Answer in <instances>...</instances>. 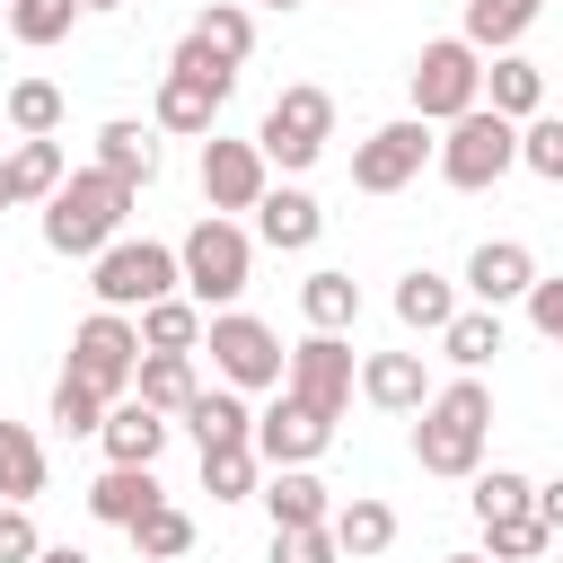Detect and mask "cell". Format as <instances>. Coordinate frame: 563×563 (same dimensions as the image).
<instances>
[{
	"instance_id": "obj_6",
	"label": "cell",
	"mask_w": 563,
	"mask_h": 563,
	"mask_svg": "<svg viewBox=\"0 0 563 563\" xmlns=\"http://www.w3.org/2000/svg\"><path fill=\"white\" fill-rule=\"evenodd\" d=\"M97 308H150V299H176V246H158V238H114L106 255H97Z\"/></svg>"
},
{
	"instance_id": "obj_22",
	"label": "cell",
	"mask_w": 563,
	"mask_h": 563,
	"mask_svg": "<svg viewBox=\"0 0 563 563\" xmlns=\"http://www.w3.org/2000/svg\"><path fill=\"white\" fill-rule=\"evenodd\" d=\"M255 229H264L273 246H317V229H325V211H317V202H308L299 185H282V194L264 185V202H255Z\"/></svg>"
},
{
	"instance_id": "obj_17",
	"label": "cell",
	"mask_w": 563,
	"mask_h": 563,
	"mask_svg": "<svg viewBox=\"0 0 563 563\" xmlns=\"http://www.w3.org/2000/svg\"><path fill=\"white\" fill-rule=\"evenodd\" d=\"M88 510H97L106 528H141V519L158 510V475H150V466H106V475L88 484Z\"/></svg>"
},
{
	"instance_id": "obj_1",
	"label": "cell",
	"mask_w": 563,
	"mask_h": 563,
	"mask_svg": "<svg viewBox=\"0 0 563 563\" xmlns=\"http://www.w3.org/2000/svg\"><path fill=\"white\" fill-rule=\"evenodd\" d=\"M123 211H132V185H114L106 167H79L44 202V246L53 255H106L123 238Z\"/></svg>"
},
{
	"instance_id": "obj_21",
	"label": "cell",
	"mask_w": 563,
	"mask_h": 563,
	"mask_svg": "<svg viewBox=\"0 0 563 563\" xmlns=\"http://www.w3.org/2000/svg\"><path fill=\"white\" fill-rule=\"evenodd\" d=\"M97 167H106L114 185H132V194H141V185L158 176V141H150L141 123H106V132H97Z\"/></svg>"
},
{
	"instance_id": "obj_7",
	"label": "cell",
	"mask_w": 563,
	"mask_h": 563,
	"mask_svg": "<svg viewBox=\"0 0 563 563\" xmlns=\"http://www.w3.org/2000/svg\"><path fill=\"white\" fill-rule=\"evenodd\" d=\"M466 106H484V62H475V44H466V35L422 44V62H413V114H422V123H457Z\"/></svg>"
},
{
	"instance_id": "obj_18",
	"label": "cell",
	"mask_w": 563,
	"mask_h": 563,
	"mask_svg": "<svg viewBox=\"0 0 563 563\" xmlns=\"http://www.w3.org/2000/svg\"><path fill=\"white\" fill-rule=\"evenodd\" d=\"M185 431H194V449H238V440H255V413H246L238 387H211V396L185 405Z\"/></svg>"
},
{
	"instance_id": "obj_4",
	"label": "cell",
	"mask_w": 563,
	"mask_h": 563,
	"mask_svg": "<svg viewBox=\"0 0 563 563\" xmlns=\"http://www.w3.org/2000/svg\"><path fill=\"white\" fill-rule=\"evenodd\" d=\"M229 88H238V70L211 62V53L185 35L176 62H167V79H158V132H211L220 106H229Z\"/></svg>"
},
{
	"instance_id": "obj_23",
	"label": "cell",
	"mask_w": 563,
	"mask_h": 563,
	"mask_svg": "<svg viewBox=\"0 0 563 563\" xmlns=\"http://www.w3.org/2000/svg\"><path fill=\"white\" fill-rule=\"evenodd\" d=\"M325 528H334V554H387V545H396V510L369 501V493H352Z\"/></svg>"
},
{
	"instance_id": "obj_50",
	"label": "cell",
	"mask_w": 563,
	"mask_h": 563,
	"mask_svg": "<svg viewBox=\"0 0 563 563\" xmlns=\"http://www.w3.org/2000/svg\"><path fill=\"white\" fill-rule=\"evenodd\" d=\"M264 9H290V0H264Z\"/></svg>"
},
{
	"instance_id": "obj_34",
	"label": "cell",
	"mask_w": 563,
	"mask_h": 563,
	"mask_svg": "<svg viewBox=\"0 0 563 563\" xmlns=\"http://www.w3.org/2000/svg\"><path fill=\"white\" fill-rule=\"evenodd\" d=\"M202 493H211V501H246V493H255V440L202 449Z\"/></svg>"
},
{
	"instance_id": "obj_13",
	"label": "cell",
	"mask_w": 563,
	"mask_h": 563,
	"mask_svg": "<svg viewBox=\"0 0 563 563\" xmlns=\"http://www.w3.org/2000/svg\"><path fill=\"white\" fill-rule=\"evenodd\" d=\"M202 194H211L220 220L229 211H255L264 202V150L255 141H202Z\"/></svg>"
},
{
	"instance_id": "obj_30",
	"label": "cell",
	"mask_w": 563,
	"mask_h": 563,
	"mask_svg": "<svg viewBox=\"0 0 563 563\" xmlns=\"http://www.w3.org/2000/svg\"><path fill=\"white\" fill-rule=\"evenodd\" d=\"M62 185V141H18L9 150V202H53Z\"/></svg>"
},
{
	"instance_id": "obj_25",
	"label": "cell",
	"mask_w": 563,
	"mask_h": 563,
	"mask_svg": "<svg viewBox=\"0 0 563 563\" xmlns=\"http://www.w3.org/2000/svg\"><path fill=\"white\" fill-rule=\"evenodd\" d=\"M44 493V440L26 422H0V501H35Z\"/></svg>"
},
{
	"instance_id": "obj_29",
	"label": "cell",
	"mask_w": 563,
	"mask_h": 563,
	"mask_svg": "<svg viewBox=\"0 0 563 563\" xmlns=\"http://www.w3.org/2000/svg\"><path fill=\"white\" fill-rule=\"evenodd\" d=\"M537 9H545V0H466V44H475V53L519 44V35L537 26Z\"/></svg>"
},
{
	"instance_id": "obj_9",
	"label": "cell",
	"mask_w": 563,
	"mask_h": 563,
	"mask_svg": "<svg viewBox=\"0 0 563 563\" xmlns=\"http://www.w3.org/2000/svg\"><path fill=\"white\" fill-rule=\"evenodd\" d=\"M211 369H220L229 387H282L290 352H282V334H273L264 317H246V308H220V317H211Z\"/></svg>"
},
{
	"instance_id": "obj_47",
	"label": "cell",
	"mask_w": 563,
	"mask_h": 563,
	"mask_svg": "<svg viewBox=\"0 0 563 563\" xmlns=\"http://www.w3.org/2000/svg\"><path fill=\"white\" fill-rule=\"evenodd\" d=\"M0 211H9V158H0Z\"/></svg>"
},
{
	"instance_id": "obj_31",
	"label": "cell",
	"mask_w": 563,
	"mask_h": 563,
	"mask_svg": "<svg viewBox=\"0 0 563 563\" xmlns=\"http://www.w3.org/2000/svg\"><path fill=\"white\" fill-rule=\"evenodd\" d=\"M440 352H449L457 369H484V361L501 352V308H466V317H449V325H440Z\"/></svg>"
},
{
	"instance_id": "obj_2",
	"label": "cell",
	"mask_w": 563,
	"mask_h": 563,
	"mask_svg": "<svg viewBox=\"0 0 563 563\" xmlns=\"http://www.w3.org/2000/svg\"><path fill=\"white\" fill-rule=\"evenodd\" d=\"M484 431H493V387L484 378H457L422 405V431H413V457L422 475H475L484 457Z\"/></svg>"
},
{
	"instance_id": "obj_10",
	"label": "cell",
	"mask_w": 563,
	"mask_h": 563,
	"mask_svg": "<svg viewBox=\"0 0 563 563\" xmlns=\"http://www.w3.org/2000/svg\"><path fill=\"white\" fill-rule=\"evenodd\" d=\"M132 369H141V334H132L114 308H97V317L70 334V369H62V378H79L88 396H106V405H114V396L132 387Z\"/></svg>"
},
{
	"instance_id": "obj_28",
	"label": "cell",
	"mask_w": 563,
	"mask_h": 563,
	"mask_svg": "<svg viewBox=\"0 0 563 563\" xmlns=\"http://www.w3.org/2000/svg\"><path fill=\"white\" fill-rule=\"evenodd\" d=\"M299 308H308L317 334H343V325L361 317V282H352V273H308V282H299Z\"/></svg>"
},
{
	"instance_id": "obj_51",
	"label": "cell",
	"mask_w": 563,
	"mask_h": 563,
	"mask_svg": "<svg viewBox=\"0 0 563 563\" xmlns=\"http://www.w3.org/2000/svg\"><path fill=\"white\" fill-rule=\"evenodd\" d=\"M0 18H9V0H0Z\"/></svg>"
},
{
	"instance_id": "obj_40",
	"label": "cell",
	"mask_w": 563,
	"mask_h": 563,
	"mask_svg": "<svg viewBox=\"0 0 563 563\" xmlns=\"http://www.w3.org/2000/svg\"><path fill=\"white\" fill-rule=\"evenodd\" d=\"M519 167H537L545 185H563V114H537V123H519Z\"/></svg>"
},
{
	"instance_id": "obj_5",
	"label": "cell",
	"mask_w": 563,
	"mask_h": 563,
	"mask_svg": "<svg viewBox=\"0 0 563 563\" xmlns=\"http://www.w3.org/2000/svg\"><path fill=\"white\" fill-rule=\"evenodd\" d=\"M176 282H185L202 308H211V299L229 308V299L246 290V229H238V220H220V211H211V220H194V229H185V246H176Z\"/></svg>"
},
{
	"instance_id": "obj_48",
	"label": "cell",
	"mask_w": 563,
	"mask_h": 563,
	"mask_svg": "<svg viewBox=\"0 0 563 563\" xmlns=\"http://www.w3.org/2000/svg\"><path fill=\"white\" fill-rule=\"evenodd\" d=\"M79 9H123V0H79Z\"/></svg>"
},
{
	"instance_id": "obj_8",
	"label": "cell",
	"mask_w": 563,
	"mask_h": 563,
	"mask_svg": "<svg viewBox=\"0 0 563 563\" xmlns=\"http://www.w3.org/2000/svg\"><path fill=\"white\" fill-rule=\"evenodd\" d=\"M325 132H334V97L325 88H282L264 106L255 150H264V167H317L325 158Z\"/></svg>"
},
{
	"instance_id": "obj_43",
	"label": "cell",
	"mask_w": 563,
	"mask_h": 563,
	"mask_svg": "<svg viewBox=\"0 0 563 563\" xmlns=\"http://www.w3.org/2000/svg\"><path fill=\"white\" fill-rule=\"evenodd\" d=\"M35 519H26V501H0V563H35Z\"/></svg>"
},
{
	"instance_id": "obj_45",
	"label": "cell",
	"mask_w": 563,
	"mask_h": 563,
	"mask_svg": "<svg viewBox=\"0 0 563 563\" xmlns=\"http://www.w3.org/2000/svg\"><path fill=\"white\" fill-rule=\"evenodd\" d=\"M528 510H537V528H545V537H563V475H554V484H537V493H528Z\"/></svg>"
},
{
	"instance_id": "obj_38",
	"label": "cell",
	"mask_w": 563,
	"mask_h": 563,
	"mask_svg": "<svg viewBox=\"0 0 563 563\" xmlns=\"http://www.w3.org/2000/svg\"><path fill=\"white\" fill-rule=\"evenodd\" d=\"M53 431H62V440H88V431H106V396H88L79 378H62V387H53Z\"/></svg>"
},
{
	"instance_id": "obj_37",
	"label": "cell",
	"mask_w": 563,
	"mask_h": 563,
	"mask_svg": "<svg viewBox=\"0 0 563 563\" xmlns=\"http://www.w3.org/2000/svg\"><path fill=\"white\" fill-rule=\"evenodd\" d=\"M132 545H141V563H176V554H185V545H194V519H185V510H167V501H158V510H150V519H141V528H132Z\"/></svg>"
},
{
	"instance_id": "obj_46",
	"label": "cell",
	"mask_w": 563,
	"mask_h": 563,
	"mask_svg": "<svg viewBox=\"0 0 563 563\" xmlns=\"http://www.w3.org/2000/svg\"><path fill=\"white\" fill-rule=\"evenodd\" d=\"M35 563H88L79 545H35Z\"/></svg>"
},
{
	"instance_id": "obj_35",
	"label": "cell",
	"mask_w": 563,
	"mask_h": 563,
	"mask_svg": "<svg viewBox=\"0 0 563 563\" xmlns=\"http://www.w3.org/2000/svg\"><path fill=\"white\" fill-rule=\"evenodd\" d=\"M9 123H18L26 141H53V123H62V88H53V79H18V88H9Z\"/></svg>"
},
{
	"instance_id": "obj_20",
	"label": "cell",
	"mask_w": 563,
	"mask_h": 563,
	"mask_svg": "<svg viewBox=\"0 0 563 563\" xmlns=\"http://www.w3.org/2000/svg\"><path fill=\"white\" fill-rule=\"evenodd\" d=\"M264 510H273V528H325V519H334V510H325V484H317L308 466H273Z\"/></svg>"
},
{
	"instance_id": "obj_12",
	"label": "cell",
	"mask_w": 563,
	"mask_h": 563,
	"mask_svg": "<svg viewBox=\"0 0 563 563\" xmlns=\"http://www.w3.org/2000/svg\"><path fill=\"white\" fill-rule=\"evenodd\" d=\"M282 378H290L282 396H299L317 422H343V405H352V352H343V334H308Z\"/></svg>"
},
{
	"instance_id": "obj_16",
	"label": "cell",
	"mask_w": 563,
	"mask_h": 563,
	"mask_svg": "<svg viewBox=\"0 0 563 563\" xmlns=\"http://www.w3.org/2000/svg\"><path fill=\"white\" fill-rule=\"evenodd\" d=\"M97 440H106V457H114V466H158L167 422H158L141 396H123V405H106V431H97Z\"/></svg>"
},
{
	"instance_id": "obj_27",
	"label": "cell",
	"mask_w": 563,
	"mask_h": 563,
	"mask_svg": "<svg viewBox=\"0 0 563 563\" xmlns=\"http://www.w3.org/2000/svg\"><path fill=\"white\" fill-rule=\"evenodd\" d=\"M484 97H493V114H501V123H519V114H537L545 70H537V62H519V53H501V62L484 70Z\"/></svg>"
},
{
	"instance_id": "obj_39",
	"label": "cell",
	"mask_w": 563,
	"mask_h": 563,
	"mask_svg": "<svg viewBox=\"0 0 563 563\" xmlns=\"http://www.w3.org/2000/svg\"><path fill=\"white\" fill-rule=\"evenodd\" d=\"M528 493H537L528 475L493 466V475H475V519H484V528H493V519H519V510H528Z\"/></svg>"
},
{
	"instance_id": "obj_44",
	"label": "cell",
	"mask_w": 563,
	"mask_h": 563,
	"mask_svg": "<svg viewBox=\"0 0 563 563\" xmlns=\"http://www.w3.org/2000/svg\"><path fill=\"white\" fill-rule=\"evenodd\" d=\"M528 325H537L545 343H563V273H554V282H545V273L528 282Z\"/></svg>"
},
{
	"instance_id": "obj_11",
	"label": "cell",
	"mask_w": 563,
	"mask_h": 563,
	"mask_svg": "<svg viewBox=\"0 0 563 563\" xmlns=\"http://www.w3.org/2000/svg\"><path fill=\"white\" fill-rule=\"evenodd\" d=\"M440 141H431V123L422 114H405V123H378L361 150H352V185L361 194H405L413 176H422V158H431Z\"/></svg>"
},
{
	"instance_id": "obj_49",
	"label": "cell",
	"mask_w": 563,
	"mask_h": 563,
	"mask_svg": "<svg viewBox=\"0 0 563 563\" xmlns=\"http://www.w3.org/2000/svg\"><path fill=\"white\" fill-rule=\"evenodd\" d=\"M449 563H493V554H449Z\"/></svg>"
},
{
	"instance_id": "obj_41",
	"label": "cell",
	"mask_w": 563,
	"mask_h": 563,
	"mask_svg": "<svg viewBox=\"0 0 563 563\" xmlns=\"http://www.w3.org/2000/svg\"><path fill=\"white\" fill-rule=\"evenodd\" d=\"M484 537H493V563H528V554L545 545V528H537V510H519V519H493Z\"/></svg>"
},
{
	"instance_id": "obj_33",
	"label": "cell",
	"mask_w": 563,
	"mask_h": 563,
	"mask_svg": "<svg viewBox=\"0 0 563 563\" xmlns=\"http://www.w3.org/2000/svg\"><path fill=\"white\" fill-rule=\"evenodd\" d=\"M396 317H405V325H422V334H440V325L457 317V299H449V282H440V273H405V282H396Z\"/></svg>"
},
{
	"instance_id": "obj_36",
	"label": "cell",
	"mask_w": 563,
	"mask_h": 563,
	"mask_svg": "<svg viewBox=\"0 0 563 563\" xmlns=\"http://www.w3.org/2000/svg\"><path fill=\"white\" fill-rule=\"evenodd\" d=\"M79 18V0H9V35L18 44H62Z\"/></svg>"
},
{
	"instance_id": "obj_3",
	"label": "cell",
	"mask_w": 563,
	"mask_h": 563,
	"mask_svg": "<svg viewBox=\"0 0 563 563\" xmlns=\"http://www.w3.org/2000/svg\"><path fill=\"white\" fill-rule=\"evenodd\" d=\"M431 158H440V176H449L457 194H484V185H501V176L519 167V123H501L493 106H466Z\"/></svg>"
},
{
	"instance_id": "obj_42",
	"label": "cell",
	"mask_w": 563,
	"mask_h": 563,
	"mask_svg": "<svg viewBox=\"0 0 563 563\" xmlns=\"http://www.w3.org/2000/svg\"><path fill=\"white\" fill-rule=\"evenodd\" d=\"M273 563H343L334 528H273Z\"/></svg>"
},
{
	"instance_id": "obj_14",
	"label": "cell",
	"mask_w": 563,
	"mask_h": 563,
	"mask_svg": "<svg viewBox=\"0 0 563 563\" xmlns=\"http://www.w3.org/2000/svg\"><path fill=\"white\" fill-rule=\"evenodd\" d=\"M325 440H334V422H317L299 396H282L273 413H255V457H273V466H308Z\"/></svg>"
},
{
	"instance_id": "obj_32",
	"label": "cell",
	"mask_w": 563,
	"mask_h": 563,
	"mask_svg": "<svg viewBox=\"0 0 563 563\" xmlns=\"http://www.w3.org/2000/svg\"><path fill=\"white\" fill-rule=\"evenodd\" d=\"M132 334H141V352H194V343H202V317H194L185 299H150Z\"/></svg>"
},
{
	"instance_id": "obj_26",
	"label": "cell",
	"mask_w": 563,
	"mask_h": 563,
	"mask_svg": "<svg viewBox=\"0 0 563 563\" xmlns=\"http://www.w3.org/2000/svg\"><path fill=\"white\" fill-rule=\"evenodd\" d=\"M194 44H202L211 62H229V70H238V62L255 53V18H246L238 0H211V9L194 18Z\"/></svg>"
},
{
	"instance_id": "obj_24",
	"label": "cell",
	"mask_w": 563,
	"mask_h": 563,
	"mask_svg": "<svg viewBox=\"0 0 563 563\" xmlns=\"http://www.w3.org/2000/svg\"><path fill=\"white\" fill-rule=\"evenodd\" d=\"M361 396H369L378 413H413V405H422V361H413V352H378V361L361 369Z\"/></svg>"
},
{
	"instance_id": "obj_19",
	"label": "cell",
	"mask_w": 563,
	"mask_h": 563,
	"mask_svg": "<svg viewBox=\"0 0 563 563\" xmlns=\"http://www.w3.org/2000/svg\"><path fill=\"white\" fill-rule=\"evenodd\" d=\"M132 396H141L150 413H185L202 387H194V361H185V352H141V369H132Z\"/></svg>"
},
{
	"instance_id": "obj_15",
	"label": "cell",
	"mask_w": 563,
	"mask_h": 563,
	"mask_svg": "<svg viewBox=\"0 0 563 563\" xmlns=\"http://www.w3.org/2000/svg\"><path fill=\"white\" fill-rule=\"evenodd\" d=\"M528 282H537V255H528L519 238H484V246L466 255V290H475L484 308H501V299H528Z\"/></svg>"
}]
</instances>
